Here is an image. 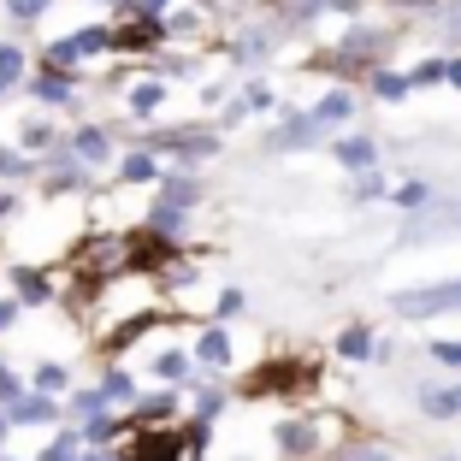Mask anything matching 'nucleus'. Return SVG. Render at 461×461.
<instances>
[{
    "mask_svg": "<svg viewBox=\"0 0 461 461\" xmlns=\"http://www.w3.org/2000/svg\"><path fill=\"white\" fill-rule=\"evenodd\" d=\"M402 313H444V308H461V285H438V290H408L396 296Z\"/></svg>",
    "mask_w": 461,
    "mask_h": 461,
    "instance_id": "f257e3e1",
    "label": "nucleus"
}]
</instances>
